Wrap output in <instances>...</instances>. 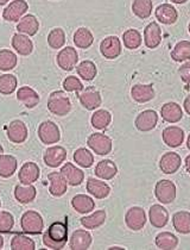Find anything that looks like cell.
I'll use <instances>...</instances> for the list:
<instances>
[{"instance_id":"603a6c76","label":"cell","mask_w":190,"mask_h":250,"mask_svg":"<svg viewBox=\"0 0 190 250\" xmlns=\"http://www.w3.org/2000/svg\"><path fill=\"white\" fill-rule=\"evenodd\" d=\"M161 115L163 121L167 123L175 124L178 123L183 117V111H182L181 106L176 103H167L162 106L161 108Z\"/></svg>"},{"instance_id":"7c38bea8","label":"cell","mask_w":190,"mask_h":250,"mask_svg":"<svg viewBox=\"0 0 190 250\" xmlns=\"http://www.w3.org/2000/svg\"><path fill=\"white\" fill-rule=\"evenodd\" d=\"M29 10V5L25 0H13L4 10L2 17L7 21H18Z\"/></svg>"},{"instance_id":"8992f818","label":"cell","mask_w":190,"mask_h":250,"mask_svg":"<svg viewBox=\"0 0 190 250\" xmlns=\"http://www.w3.org/2000/svg\"><path fill=\"white\" fill-rule=\"evenodd\" d=\"M154 195L162 204H171L176 198V186L170 180H161L154 187Z\"/></svg>"},{"instance_id":"f35d334b","label":"cell","mask_w":190,"mask_h":250,"mask_svg":"<svg viewBox=\"0 0 190 250\" xmlns=\"http://www.w3.org/2000/svg\"><path fill=\"white\" fill-rule=\"evenodd\" d=\"M94 37L87 28H80L74 34V43L77 48L87 49L93 44Z\"/></svg>"},{"instance_id":"ba28073f","label":"cell","mask_w":190,"mask_h":250,"mask_svg":"<svg viewBox=\"0 0 190 250\" xmlns=\"http://www.w3.org/2000/svg\"><path fill=\"white\" fill-rule=\"evenodd\" d=\"M125 223L127 228L133 231L142 230L146 224V213L139 206H133L126 212Z\"/></svg>"},{"instance_id":"1f68e13d","label":"cell","mask_w":190,"mask_h":250,"mask_svg":"<svg viewBox=\"0 0 190 250\" xmlns=\"http://www.w3.org/2000/svg\"><path fill=\"white\" fill-rule=\"evenodd\" d=\"M37 191L32 185H17L15 188V198L20 204H29L34 202Z\"/></svg>"},{"instance_id":"74e56055","label":"cell","mask_w":190,"mask_h":250,"mask_svg":"<svg viewBox=\"0 0 190 250\" xmlns=\"http://www.w3.org/2000/svg\"><path fill=\"white\" fill-rule=\"evenodd\" d=\"M132 11L138 18L146 20L152 13V0H133Z\"/></svg>"},{"instance_id":"2e32d148","label":"cell","mask_w":190,"mask_h":250,"mask_svg":"<svg viewBox=\"0 0 190 250\" xmlns=\"http://www.w3.org/2000/svg\"><path fill=\"white\" fill-rule=\"evenodd\" d=\"M149 219L152 227L157 228V229H161L164 228L168 224L169 221V212L165 208H163L162 205H152L149 211Z\"/></svg>"},{"instance_id":"7a4b0ae2","label":"cell","mask_w":190,"mask_h":250,"mask_svg":"<svg viewBox=\"0 0 190 250\" xmlns=\"http://www.w3.org/2000/svg\"><path fill=\"white\" fill-rule=\"evenodd\" d=\"M48 108L53 115L63 117L72 110V102L64 92L55 91L48 98Z\"/></svg>"},{"instance_id":"60d3db41","label":"cell","mask_w":190,"mask_h":250,"mask_svg":"<svg viewBox=\"0 0 190 250\" xmlns=\"http://www.w3.org/2000/svg\"><path fill=\"white\" fill-rule=\"evenodd\" d=\"M171 58L176 62H183L190 60V42L189 41H181L175 45L171 51Z\"/></svg>"},{"instance_id":"6f0895ef","label":"cell","mask_w":190,"mask_h":250,"mask_svg":"<svg viewBox=\"0 0 190 250\" xmlns=\"http://www.w3.org/2000/svg\"><path fill=\"white\" fill-rule=\"evenodd\" d=\"M124 248H119V247H112V248H110V250H123Z\"/></svg>"},{"instance_id":"94428289","label":"cell","mask_w":190,"mask_h":250,"mask_svg":"<svg viewBox=\"0 0 190 250\" xmlns=\"http://www.w3.org/2000/svg\"><path fill=\"white\" fill-rule=\"evenodd\" d=\"M189 34H190V23H189Z\"/></svg>"},{"instance_id":"4316f807","label":"cell","mask_w":190,"mask_h":250,"mask_svg":"<svg viewBox=\"0 0 190 250\" xmlns=\"http://www.w3.org/2000/svg\"><path fill=\"white\" fill-rule=\"evenodd\" d=\"M94 173L97 178L102 180H112L118 173V167L112 160H102L96 165Z\"/></svg>"},{"instance_id":"3957f363","label":"cell","mask_w":190,"mask_h":250,"mask_svg":"<svg viewBox=\"0 0 190 250\" xmlns=\"http://www.w3.org/2000/svg\"><path fill=\"white\" fill-rule=\"evenodd\" d=\"M21 230L30 235H39L44 228L42 216L36 211H26L20 219Z\"/></svg>"},{"instance_id":"ffe728a7","label":"cell","mask_w":190,"mask_h":250,"mask_svg":"<svg viewBox=\"0 0 190 250\" xmlns=\"http://www.w3.org/2000/svg\"><path fill=\"white\" fill-rule=\"evenodd\" d=\"M144 40H145V45L150 49H154L158 47L162 42V30L159 25L154 21L149 24L144 30Z\"/></svg>"},{"instance_id":"6125c7cd","label":"cell","mask_w":190,"mask_h":250,"mask_svg":"<svg viewBox=\"0 0 190 250\" xmlns=\"http://www.w3.org/2000/svg\"><path fill=\"white\" fill-rule=\"evenodd\" d=\"M0 205H1V203H0Z\"/></svg>"},{"instance_id":"30bf717a","label":"cell","mask_w":190,"mask_h":250,"mask_svg":"<svg viewBox=\"0 0 190 250\" xmlns=\"http://www.w3.org/2000/svg\"><path fill=\"white\" fill-rule=\"evenodd\" d=\"M6 134L11 142L20 145V143L25 142V140L28 138V127L24 124V122L16 119L7 125Z\"/></svg>"},{"instance_id":"ac0fdd59","label":"cell","mask_w":190,"mask_h":250,"mask_svg":"<svg viewBox=\"0 0 190 250\" xmlns=\"http://www.w3.org/2000/svg\"><path fill=\"white\" fill-rule=\"evenodd\" d=\"M163 141L170 148H177L184 141V132L178 126H168L163 130Z\"/></svg>"},{"instance_id":"836d02e7","label":"cell","mask_w":190,"mask_h":250,"mask_svg":"<svg viewBox=\"0 0 190 250\" xmlns=\"http://www.w3.org/2000/svg\"><path fill=\"white\" fill-rule=\"evenodd\" d=\"M17 159L12 155H0V176L10 178L17 169Z\"/></svg>"},{"instance_id":"4fadbf2b","label":"cell","mask_w":190,"mask_h":250,"mask_svg":"<svg viewBox=\"0 0 190 250\" xmlns=\"http://www.w3.org/2000/svg\"><path fill=\"white\" fill-rule=\"evenodd\" d=\"M43 159H44L45 165H47L48 167L57 168L66 161L67 150L63 146H50V148H48L47 150H45Z\"/></svg>"},{"instance_id":"8d00e7d4","label":"cell","mask_w":190,"mask_h":250,"mask_svg":"<svg viewBox=\"0 0 190 250\" xmlns=\"http://www.w3.org/2000/svg\"><path fill=\"white\" fill-rule=\"evenodd\" d=\"M76 72H77L78 77L82 78L86 81H92L97 74L96 66H95L94 62L89 61V60L80 62L78 66L76 67Z\"/></svg>"},{"instance_id":"277c9868","label":"cell","mask_w":190,"mask_h":250,"mask_svg":"<svg viewBox=\"0 0 190 250\" xmlns=\"http://www.w3.org/2000/svg\"><path fill=\"white\" fill-rule=\"evenodd\" d=\"M87 145L97 155H107L112 151V140L105 134H92L87 140Z\"/></svg>"},{"instance_id":"7dc6e473","label":"cell","mask_w":190,"mask_h":250,"mask_svg":"<svg viewBox=\"0 0 190 250\" xmlns=\"http://www.w3.org/2000/svg\"><path fill=\"white\" fill-rule=\"evenodd\" d=\"M48 43L50 48L53 49H59L63 47L64 43H66V34H64L63 30L59 28L51 30L48 36Z\"/></svg>"},{"instance_id":"7402d4cb","label":"cell","mask_w":190,"mask_h":250,"mask_svg":"<svg viewBox=\"0 0 190 250\" xmlns=\"http://www.w3.org/2000/svg\"><path fill=\"white\" fill-rule=\"evenodd\" d=\"M61 173L70 186H78V185L82 184L83 179H85V173L70 162H67L61 168Z\"/></svg>"},{"instance_id":"f546056e","label":"cell","mask_w":190,"mask_h":250,"mask_svg":"<svg viewBox=\"0 0 190 250\" xmlns=\"http://www.w3.org/2000/svg\"><path fill=\"white\" fill-rule=\"evenodd\" d=\"M133 100L137 103H148L154 98V89L152 85H134L131 89Z\"/></svg>"},{"instance_id":"816d5d0a","label":"cell","mask_w":190,"mask_h":250,"mask_svg":"<svg viewBox=\"0 0 190 250\" xmlns=\"http://www.w3.org/2000/svg\"><path fill=\"white\" fill-rule=\"evenodd\" d=\"M183 106H184V110H186V112L190 116V94L186 98V99H184Z\"/></svg>"},{"instance_id":"b9f144b4","label":"cell","mask_w":190,"mask_h":250,"mask_svg":"<svg viewBox=\"0 0 190 250\" xmlns=\"http://www.w3.org/2000/svg\"><path fill=\"white\" fill-rule=\"evenodd\" d=\"M123 41L125 47L127 49H137L142 44V35L138 30L129 29L127 31L124 32Z\"/></svg>"},{"instance_id":"cb8c5ba5","label":"cell","mask_w":190,"mask_h":250,"mask_svg":"<svg viewBox=\"0 0 190 250\" xmlns=\"http://www.w3.org/2000/svg\"><path fill=\"white\" fill-rule=\"evenodd\" d=\"M182 164L181 156L177 153H167L162 156L159 167L165 174H173L180 169Z\"/></svg>"},{"instance_id":"8fae6325","label":"cell","mask_w":190,"mask_h":250,"mask_svg":"<svg viewBox=\"0 0 190 250\" xmlns=\"http://www.w3.org/2000/svg\"><path fill=\"white\" fill-rule=\"evenodd\" d=\"M158 123V115L153 110H145L140 112L135 118V127L142 132H148L153 130Z\"/></svg>"},{"instance_id":"d6986e66","label":"cell","mask_w":190,"mask_h":250,"mask_svg":"<svg viewBox=\"0 0 190 250\" xmlns=\"http://www.w3.org/2000/svg\"><path fill=\"white\" fill-rule=\"evenodd\" d=\"M92 235L87 230H76L70 237V249L72 250H87L91 247Z\"/></svg>"},{"instance_id":"52a82bcc","label":"cell","mask_w":190,"mask_h":250,"mask_svg":"<svg viewBox=\"0 0 190 250\" xmlns=\"http://www.w3.org/2000/svg\"><path fill=\"white\" fill-rule=\"evenodd\" d=\"M77 98L80 100L81 105L88 111L96 110L102 103L100 92L94 87H87V88L82 89L80 94L77 93Z\"/></svg>"},{"instance_id":"83f0119b","label":"cell","mask_w":190,"mask_h":250,"mask_svg":"<svg viewBox=\"0 0 190 250\" xmlns=\"http://www.w3.org/2000/svg\"><path fill=\"white\" fill-rule=\"evenodd\" d=\"M12 47L19 55L28 56L34 50V43L25 35L16 34L12 37Z\"/></svg>"},{"instance_id":"7bdbcfd3","label":"cell","mask_w":190,"mask_h":250,"mask_svg":"<svg viewBox=\"0 0 190 250\" xmlns=\"http://www.w3.org/2000/svg\"><path fill=\"white\" fill-rule=\"evenodd\" d=\"M16 66H17L16 54L13 51L7 50V49L0 50V70L7 72V70L13 69Z\"/></svg>"},{"instance_id":"d6a6232c","label":"cell","mask_w":190,"mask_h":250,"mask_svg":"<svg viewBox=\"0 0 190 250\" xmlns=\"http://www.w3.org/2000/svg\"><path fill=\"white\" fill-rule=\"evenodd\" d=\"M172 225L177 232L188 235L190 233V212L178 211L173 214Z\"/></svg>"},{"instance_id":"d4e9b609","label":"cell","mask_w":190,"mask_h":250,"mask_svg":"<svg viewBox=\"0 0 190 250\" xmlns=\"http://www.w3.org/2000/svg\"><path fill=\"white\" fill-rule=\"evenodd\" d=\"M17 99L28 108H34L39 104V96L29 86H23L18 89Z\"/></svg>"},{"instance_id":"f6af8a7d","label":"cell","mask_w":190,"mask_h":250,"mask_svg":"<svg viewBox=\"0 0 190 250\" xmlns=\"http://www.w3.org/2000/svg\"><path fill=\"white\" fill-rule=\"evenodd\" d=\"M17 88V78L12 74H4L0 77V93L10 96Z\"/></svg>"},{"instance_id":"c3c4849f","label":"cell","mask_w":190,"mask_h":250,"mask_svg":"<svg viewBox=\"0 0 190 250\" xmlns=\"http://www.w3.org/2000/svg\"><path fill=\"white\" fill-rule=\"evenodd\" d=\"M15 225V218L7 211H0V232H10Z\"/></svg>"},{"instance_id":"e0dca14e","label":"cell","mask_w":190,"mask_h":250,"mask_svg":"<svg viewBox=\"0 0 190 250\" xmlns=\"http://www.w3.org/2000/svg\"><path fill=\"white\" fill-rule=\"evenodd\" d=\"M39 167L35 162H26L21 166L18 173V179L23 185H32L39 178Z\"/></svg>"},{"instance_id":"9f6ffc18","label":"cell","mask_w":190,"mask_h":250,"mask_svg":"<svg viewBox=\"0 0 190 250\" xmlns=\"http://www.w3.org/2000/svg\"><path fill=\"white\" fill-rule=\"evenodd\" d=\"M9 1H10V0H0V5H1V6H2V5L7 4V2H9Z\"/></svg>"},{"instance_id":"ee69618b","label":"cell","mask_w":190,"mask_h":250,"mask_svg":"<svg viewBox=\"0 0 190 250\" xmlns=\"http://www.w3.org/2000/svg\"><path fill=\"white\" fill-rule=\"evenodd\" d=\"M74 161L81 167L89 168L94 164V156L88 149L78 148L74 153Z\"/></svg>"},{"instance_id":"e575fe53","label":"cell","mask_w":190,"mask_h":250,"mask_svg":"<svg viewBox=\"0 0 190 250\" xmlns=\"http://www.w3.org/2000/svg\"><path fill=\"white\" fill-rule=\"evenodd\" d=\"M157 248L162 250H172L178 246V238L171 232H161L156 236L154 240Z\"/></svg>"},{"instance_id":"9c48e42d","label":"cell","mask_w":190,"mask_h":250,"mask_svg":"<svg viewBox=\"0 0 190 250\" xmlns=\"http://www.w3.org/2000/svg\"><path fill=\"white\" fill-rule=\"evenodd\" d=\"M78 62V54L75 48L67 47L63 48L57 54V64L66 72L74 69Z\"/></svg>"},{"instance_id":"d590c367","label":"cell","mask_w":190,"mask_h":250,"mask_svg":"<svg viewBox=\"0 0 190 250\" xmlns=\"http://www.w3.org/2000/svg\"><path fill=\"white\" fill-rule=\"evenodd\" d=\"M106 221V211L105 210H97L91 216L82 217L80 219V223L82 224L83 228L86 229H96V228L101 227Z\"/></svg>"},{"instance_id":"5b68a950","label":"cell","mask_w":190,"mask_h":250,"mask_svg":"<svg viewBox=\"0 0 190 250\" xmlns=\"http://www.w3.org/2000/svg\"><path fill=\"white\" fill-rule=\"evenodd\" d=\"M38 137L44 145H54L61 140V132L54 122L45 121L38 127Z\"/></svg>"},{"instance_id":"f5cc1de1","label":"cell","mask_w":190,"mask_h":250,"mask_svg":"<svg viewBox=\"0 0 190 250\" xmlns=\"http://www.w3.org/2000/svg\"><path fill=\"white\" fill-rule=\"evenodd\" d=\"M186 168H187V172L190 174V155H188L186 159Z\"/></svg>"},{"instance_id":"db71d44e","label":"cell","mask_w":190,"mask_h":250,"mask_svg":"<svg viewBox=\"0 0 190 250\" xmlns=\"http://www.w3.org/2000/svg\"><path fill=\"white\" fill-rule=\"evenodd\" d=\"M172 2H175V4H184V2H187L188 0H171Z\"/></svg>"},{"instance_id":"681fc988","label":"cell","mask_w":190,"mask_h":250,"mask_svg":"<svg viewBox=\"0 0 190 250\" xmlns=\"http://www.w3.org/2000/svg\"><path fill=\"white\" fill-rule=\"evenodd\" d=\"M63 88L67 92H81L83 89V85L78 78L76 77H68L66 80L63 81Z\"/></svg>"},{"instance_id":"ab89813d","label":"cell","mask_w":190,"mask_h":250,"mask_svg":"<svg viewBox=\"0 0 190 250\" xmlns=\"http://www.w3.org/2000/svg\"><path fill=\"white\" fill-rule=\"evenodd\" d=\"M91 122L96 130H105L112 122V115L107 110H97L92 116Z\"/></svg>"},{"instance_id":"44dd1931","label":"cell","mask_w":190,"mask_h":250,"mask_svg":"<svg viewBox=\"0 0 190 250\" xmlns=\"http://www.w3.org/2000/svg\"><path fill=\"white\" fill-rule=\"evenodd\" d=\"M86 187L89 194H92L96 199H105L111 193V187L107 184L94 178H88Z\"/></svg>"},{"instance_id":"9a60e30c","label":"cell","mask_w":190,"mask_h":250,"mask_svg":"<svg viewBox=\"0 0 190 250\" xmlns=\"http://www.w3.org/2000/svg\"><path fill=\"white\" fill-rule=\"evenodd\" d=\"M48 179L50 181L49 192H50L51 195L62 197L63 194H66L68 183L61 172H51L50 174H48Z\"/></svg>"},{"instance_id":"bcb514c9","label":"cell","mask_w":190,"mask_h":250,"mask_svg":"<svg viewBox=\"0 0 190 250\" xmlns=\"http://www.w3.org/2000/svg\"><path fill=\"white\" fill-rule=\"evenodd\" d=\"M11 249L12 250H35L36 244L29 238L28 236L16 235L11 241Z\"/></svg>"},{"instance_id":"91938a15","label":"cell","mask_w":190,"mask_h":250,"mask_svg":"<svg viewBox=\"0 0 190 250\" xmlns=\"http://www.w3.org/2000/svg\"><path fill=\"white\" fill-rule=\"evenodd\" d=\"M2 153H4V149H2V146H0V155H1Z\"/></svg>"},{"instance_id":"680465c9","label":"cell","mask_w":190,"mask_h":250,"mask_svg":"<svg viewBox=\"0 0 190 250\" xmlns=\"http://www.w3.org/2000/svg\"><path fill=\"white\" fill-rule=\"evenodd\" d=\"M187 146H188V149L190 150V135L188 136V141H187Z\"/></svg>"},{"instance_id":"f907efd6","label":"cell","mask_w":190,"mask_h":250,"mask_svg":"<svg viewBox=\"0 0 190 250\" xmlns=\"http://www.w3.org/2000/svg\"><path fill=\"white\" fill-rule=\"evenodd\" d=\"M178 73H180L183 83H186L187 85H190V61L182 64L180 69H178Z\"/></svg>"},{"instance_id":"4dcf8cb0","label":"cell","mask_w":190,"mask_h":250,"mask_svg":"<svg viewBox=\"0 0 190 250\" xmlns=\"http://www.w3.org/2000/svg\"><path fill=\"white\" fill-rule=\"evenodd\" d=\"M72 206L78 213H89L95 208V203L91 197L86 194H77L72 199Z\"/></svg>"},{"instance_id":"6da1fadb","label":"cell","mask_w":190,"mask_h":250,"mask_svg":"<svg viewBox=\"0 0 190 250\" xmlns=\"http://www.w3.org/2000/svg\"><path fill=\"white\" fill-rule=\"evenodd\" d=\"M68 242V223L55 222L49 227L43 235V243L49 249L61 250L66 247Z\"/></svg>"},{"instance_id":"5bb4252c","label":"cell","mask_w":190,"mask_h":250,"mask_svg":"<svg viewBox=\"0 0 190 250\" xmlns=\"http://www.w3.org/2000/svg\"><path fill=\"white\" fill-rule=\"evenodd\" d=\"M102 56L108 60H114L121 54V43L116 36H108L100 44Z\"/></svg>"},{"instance_id":"f1b7e54d","label":"cell","mask_w":190,"mask_h":250,"mask_svg":"<svg viewBox=\"0 0 190 250\" xmlns=\"http://www.w3.org/2000/svg\"><path fill=\"white\" fill-rule=\"evenodd\" d=\"M39 29V23L34 15H26L20 18L18 21L17 30L19 34L28 35V36H34L37 34Z\"/></svg>"},{"instance_id":"11a10c76","label":"cell","mask_w":190,"mask_h":250,"mask_svg":"<svg viewBox=\"0 0 190 250\" xmlns=\"http://www.w3.org/2000/svg\"><path fill=\"white\" fill-rule=\"evenodd\" d=\"M2 247H4V238L0 235V249H2Z\"/></svg>"},{"instance_id":"484cf974","label":"cell","mask_w":190,"mask_h":250,"mask_svg":"<svg viewBox=\"0 0 190 250\" xmlns=\"http://www.w3.org/2000/svg\"><path fill=\"white\" fill-rule=\"evenodd\" d=\"M156 18L165 25H171L175 23L178 18V13L175 7L170 4H162L156 9Z\"/></svg>"}]
</instances>
